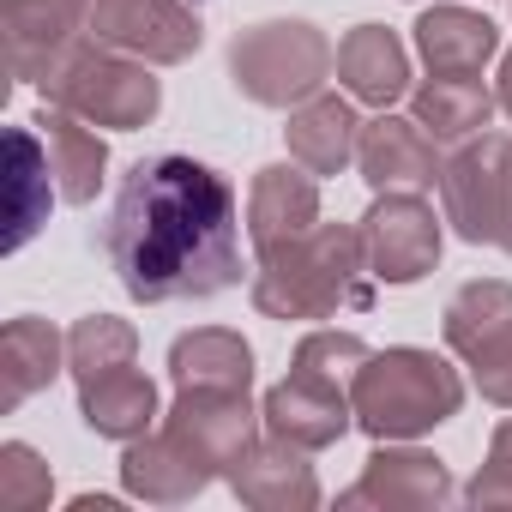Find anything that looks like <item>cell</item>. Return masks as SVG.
<instances>
[{"label": "cell", "instance_id": "1", "mask_svg": "<svg viewBox=\"0 0 512 512\" xmlns=\"http://www.w3.org/2000/svg\"><path fill=\"white\" fill-rule=\"evenodd\" d=\"M241 205L235 187L193 157H139L121 175L103 223V253L121 290L145 308L205 302L241 284Z\"/></svg>", "mask_w": 512, "mask_h": 512}, {"label": "cell", "instance_id": "2", "mask_svg": "<svg viewBox=\"0 0 512 512\" xmlns=\"http://www.w3.org/2000/svg\"><path fill=\"white\" fill-rule=\"evenodd\" d=\"M374 272L362 229L350 223H314L278 247L260 253L253 272V308L266 320H338L374 308Z\"/></svg>", "mask_w": 512, "mask_h": 512}, {"label": "cell", "instance_id": "3", "mask_svg": "<svg viewBox=\"0 0 512 512\" xmlns=\"http://www.w3.org/2000/svg\"><path fill=\"white\" fill-rule=\"evenodd\" d=\"M350 404H356V428L368 440H416L464 410V380L434 350L398 344V350H374L356 368Z\"/></svg>", "mask_w": 512, "mask_h": 512}, {"label": "cell", "instance_id": "4", "mask_svg": "<svg viewBox=\"0 0 512 512\" xmlns=\"http://www.w3.org/2000/svg\"><path fill=\"white\" fill-rule=\"evenodd\" d=\"M37 91H43V103L67 109L91 127H115V133H139L163 109V85L151 79V61L121 55V49L97 43L91 31L49 67V79Z\"/></svg>", "mask_w": 512, "mask_h": 512}, {"label": "cell", "instance_id": "5", "mask_svg": "<svg viewBox=\"0 0 512 512\" xmlns=\"http://www.w3.org/2000/svg\"><path fill=\"white\" fill-rule=\"evenodd\" d=\"M326 73H332V43L308 19H260L229 43V79L260 109H296L320 97Z\"/></svg>", "mask_w": 512, "mask_h": 512}, {"label": "cell", "instance_id": "6", "mask_svg": "<svg viewBox=\"0 0 512 512\" xmlns=\"http://www.w3.org/2000/svg\"><path fill=\"white\" fill-rule=\"evenodd\" d=\"M440 332L464 356L476 392L488 404L512 410V284H500V278L458 284L440 314Z\"/></svg>", "mask_w": 512, "mask_h": 512}, {"label": "cell", "instance_id": "7", "mask_svg": "<svg viewBox=\"0 0 512 512\" xmlns=\"http://www.w3.org/2000/svg\"><path fill=\"white\" fill-rule=\"evenodd\" d=\"M440 205L464 241L500 247V235L512 223V139L506 133L464 139V151H452L440 169Z\"/></svg>", "mask_w": 512, "mask_h": 512}, {"label": "cell", "instance_id": "8", "mask_svg": "<svg viewBox=\"0 0 512 512\" xmlns=\"http://www.w3.org/2000/svg\"><path fill=\"white\" fill-rule=\"evenodd\" d=\"M85 31L151 67H181L205 43L199 7H187V0H91Z\"/></svg>", "mask_w": 512, "mask_h": 512}, {"label": "cell", "instance_id": "9", "mask_svg": "<svg viewBox=\"0 0 512 512\" xmlns=\"http://www.w3.org/2000/svg\"><path fill=\"white\" fill-rule=\"evenodd\" d=\"M356 229L368 247V272L380 284H422L440 266V217L422 193H374Z\"/></svg>", "mask_w": 512, "mask_h": 512}, {"label": "cell", "instance_id": "10", "mask_svg": "<svg viewBox=\"0 0 512 512\" xmlns=\"http://www.w3.org/2000/svg\"><path fill=\"white\" fill-rule=\"evenodd\" d=\"M260 410L247 404V392H205V386H187L175 392V410L163 416V434L193 458L205 464L211 476H229V464L260 440Z\"/></svg>", "mask_w": 512, "mask_h": 512}, {"label": "cell", "instance_id": "11", "mask_svg": "<svg viewBox=\"0 0 512 512\" xmlns=\"http://www.w3.org/2000/svg\"><path fill=\"white\" fill-rule=\"evenodd\" d=\"M458 494L446 458L422 452V446H392L380 440V452L362 464V476L338 494V506H380V512H440Z\"/></svg>", "mask_w": 512, "mask_h": 512}, {"label": "cell", "instance_id": "12", "mask_svg": "<svg viewBox=\"0 0 512 512\" xmlns=\"http://www.w3.org/2000/svg\"><path fill=\"white\" fill-rule=\"evenodd\" d=\"M91 0H0V55H7V79L43 85L49 67L85 37Z\"/></svg>", "mask_w": 512, "mask_h": 512}, {"label": "cell", "instance_id": "13", "mask_svg": "<svg viewBox=\"0 0 512 512\" xmlns=\"http://www.w3.org/2000/svg\"><path fill=\"white\" fill-rule=\"evenodd\" d=\"M260 422H266V434H278V440H290V446L326 452V446H338V440L356 428V404H350V386L290 368V380H278V386L266 392Z\"/></svg>", "mask_w": 512, "mask_h": 512}, {"label": "cell", "instance_id": "14", "mask_svg": "<svg viewBox=\"0 0 512 512\" xmlns=\"http://www.w3.org/2000/svg\"><path fill=\"white\" fill-rule=\"evenodd\" d=\"M434 145L440 139L416 115L380 109L374 121H362V151H356L362 181L374 193H428V187H440V169H446Z\"/></svg>", "mask_w": 512, "mask_h": 512}, {"label": "cell", "instance_id": "15", "mask_svg": "<svg viewBox=\"0 0 512 512\" xmlns=\"http://www.w3.org/2000/svg\"><path fill=\"white\" fill-rule=\"evenodd\" d=\"M229 488H235L241 506H260V512H308V506H320V476L308 464V446H290L278 434L253 440L229 464Z\"/></svg>", "mask_w": 512, "mask_h": 512}, {"label": "cell", "instance_id": "16", "mask_svg": "<svg viewBox=\"0 0 512 512\" xmlns=\"http://www.w3.org/2000/svg\"><path fill=\"white\" fill-rule=\"evenodd\" d=\"M320 223V175L302 163H266L247 187V235L253 247H278Z\"/></svg>", "mask_w": 512, "mask_h": 512}, {"label": "cell", "instance_id": "17", "mask_svg": "<svg viewBox=\"0 0 512 512\" xmlns=\"http://www.w3.org/2000/svg\"><path fill=\"white\" fill-rule=\"evenodd\" d=\"M338 79L356 103H374V109H392L398 97H410V49L398 31L386 25H356L344 43H338Z\"/></svg>", "mask_w": 512, "mask_h": 512}, {"label": "cell", "instance_id": "18", "mask_svg": "<svg viewBox=\"0 0 512 512\" xmlns=\"http://www.w3.org/2000/svg\"><path fill=\"white\" fill-rule=\"evenodd\" d=\"M211 482H217V476H211L205 464H193L163 428L127 440V452H121V488H127L133 500H151V506H187V500L205 494Z\"/></svg>", "mask_w": 512, "mask_h": 512}, {"label": "cell", "instance_id": "19", "mask_svg": "<svg viewBox=\"0 0 512 512\" xmlns=\"http://www.w3.org/2000/svg\"><path fill=\"white\" fill-rule=\"evenodd\" d=\"M31 127H37L43 157H49V169H55V193H61L67 205H91L97 187H103V169H109V145L91 133V121H79V115L43 103V115H37Z\"/></svg>", "mask_w": 512, "mask_h": 512}, {"label": "cell", "instance_id": "20", "mask_svg": "<svg viewBox=\"0 0 512 512\" xmlns=\"http://www.w3.org/2000/svg\"><path fill=\"white\" fill-rule=\"evenodd\" d=\"M79 416H85L91 434L127 446V440H139V434L157 428V386L139 374V362H121L109 374L79 380Z\"/></svg>", "mask_w": 512, "mask_h": 512}, {"label": "cell", "instance_id": "21", "mask_svg": "<svg viewBox=\"0 0 512 512\" xmlns=\"http://www.w3.org/2000/svg\"><path fill=\"white\" fill-rule=\"evenodd\" d=\"M284 139H290V157L302 163V169H314V175H344L350 163H356V151H362V121H356V109L344 103V97H308V103H296L290 109V127H284Z\"/></svg>", "mask_w": 512, "mask_h": 512}, {"label": "cell", "instance_id": "22", "mask_svg": "<svg viewBox=\"0 0 512 512\" xmlns=\"http://www.w3.org/2000/svg\"><path fill=\"white\" fill-rule=\"evenodd\" d=\"M61 356H67V338L37 320V314H19L0 332V410H19L25 398H37L55 374H61Z\"/></svg>", "mask_w": 512, "mask_h": 512}, {"label": "cell", "instance_id": "23", "mask_svg": "<svg viewBox=\"0 0 512 512\" xmlns=\"http://www.w3.org/2000/svg\"><path fill=\"white\" fill-rule=\"evenodd\" d=\"M169 380L175 392L187 386H205V392H247L253 386V350L241 332H223V326H199V332H181L169 344Z\"/></svg>", "mask_w": 512, "mask_h": 512}, {"label": "cell", "instance_id": "24", "mask_svg": "<svg viewBox=\"0 0 512 512\" xmlns=\"http://www.w3.org/2000/svg\"><path fill=\"white\" fill-rule=\"evenodd\" d=\"M416 55L428 73H482L500 55V31L470 7H428L416 19Z\"/></svg>", "mask_w": 512, "mask_h": 512}, {"label": "cell", "instance_id": "25", "mask_svg": "<svg viewBox=\"0 0 512 512\" xmlns=\"http://www.w3.org/2000/svg\"><path fill=\"white\" fill-rule=\"evenodd\" d=\"M500 109V97L476 79V73H434L410 91V115L434 133V139H476L488 127V115Z\"/></svg>", "mask_w": 512, "mask_h": 512}, {"label": "cell", "instance_id": "26", "mask_svg": "<svg viewBox=\"0 0 512 512\" xmlns=\"http://www.w3.org/2000/svg\"><path fill=\"white\" fill-rule=\"evenodd\" d=\"M121 362H139V332L115 314H85L73 332H67V368H73V386L91 380V374H109Z\"/></svg>", "mask_w": 512, "mask_h": 512}, {"label": "cell", "instance_id": "27", "mask_svg": "<svg viewBox=\"0 0 512 512\" xmlns=\"http://www.w3.org/2000/svg\"><path fill=\"white\" fill-rule=\"evenodd\" d=\"M49 494H55V476L25 440L0 446V512H43Z\"/></svg>", "mask_w": 512, "mask_h": 512}, {"label": "cell", "instance_id": "28", "mask_svg": "<svg viewBox=\"0 0 512 512\" xmlns=\"http://www.w3.org/2000/svg\"><path fill=\"white\" fill-rule=\"evenodd\" d=\"M368 356H374V350H368L356 332H332V326H320V332H308V338L296 344V362H290V368L350 386V380H356V368H362Z\"/></svg>", "mask_w": 512, "mask_h": 512}, {"label": "cell", "instance_id": "29", "mask_svg": "<svg viewBox=\"0 0 512 512\" xmlns=\"http://www.w3.org/2000/svg\"><path fill=\"white\" fill-rule=\"evenodd\" d=\"M37 145H43L37 127H13V199H19V205H13V235H7V247H25V241L37 235V223H43V205H37L31 193H37V175H55V169H49V163L37 169Z\"/></svg>", "mask_w": 512, "mask_h": 512}, {"label": "cell", "instance_id": "30", "mask_svg": "<svg viewBox=\"0 0 512 512\" xmlns=\"http://www.w3.org/2000/svg\"><path fill=\"white\" fill-rule=\"evenodd\" d=\"M464 500H470L476 512H482V506H512V422H500V428H494L488 458H482V470L470 476Z\"/></svg>", "mask_w": 512, "mask_h": 512}, {"label": "cell", "instance_id": "31", "mask_svg": "<svg viewBox=\"0 0 512 512\" xmlns=\"http://www.w3.org/2000/svg\"><path fill=\"white\" fill-rule=\"evenodd\" d=\"M494 97H500V109L512 115V49H506V61H500V91H494Z\"/></svg>", "mask_w": 512, "mask_h": 512}, {"label": "cell", "instance_id": "32", "mask_svg": "<svg viewBox=\"0 0 512 512\" xmlns=\"http://www.w3.org/2000/svg\"><path fill=\"white\" fill-rule=\"evenodd\" d=\"M500 247H506V253H512V223H506V235H500Z\"/></svg>", "mask_w": 512, "mask_h": 512}]
</instances>
